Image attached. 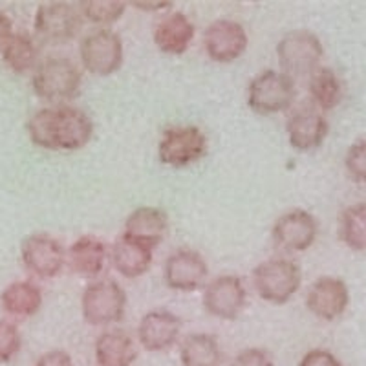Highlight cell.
I'll use <instances>...</instances> for the list:
<instances>
[{
  "label": "cell",
  "instance_id": "obj_1",
  "mask_svg": "<svg viewBox=\"0 0 366 366\" xmlns=\"http://www.w3.org/2000/svg\"><path fill=\"white\" fill-rule=\"evenodd\" d=\"M31 143L46 150H81L94 136L90 116L77 107L59 104L41 109L29 117Z\"/></svg>",
  "mask_w": 366,
  "mask_h": 366
},
{
  "label": "cell",
  "instance_id": "obj_2",
  "mask_svg": "<svg viewBox=\"0 0 366 366\" xmlns=\"http://www.w3.org/2000/svg\"><path fill=\"white\" fill-rule=\"evenodd\" d=\"M79 68L66 57H48L37 64L31 77V88L41 99L59 103L77 96L81 88Z\"/></svg>",
  "mask_w": 366,
  "mask_h": 366
},
{
  "label": "cell",
  "instance_id": "obj_3",
  "mask_svg": "<svg viewBox=\"0 0 366 366\" xmlns=\"http://www.w3.org/2000/svg\"><path fill=\"white\" fill-rule=\"evenodd\" d=\"M302 274L290 258H269L253 269V286L260 299L271 304H286L299 292Z\"/></svg>",
  "mask_w": 366,
  "mask_h": 366
},
{
  "label": "cell",
  "instance_id": "obj_4",
  "mask_svg": "<svg viewBox=\"0 0 366 366\" xmlns=\"http://www.w3.org/2000/svg\"><path fill=\"white\" fill-rule=\"evenodd\" d=\"M277 57L284 74L290 77L312 75L320 68L325 57V46L315 34L308 29H295L284 35L277 44Z\"/></svg>",
  "mask_w": 366,
  "mask_h": 366
},
{
  "label": "cell",
  "instance_id": "obj_5",
  "mask_svg": "<svg viewBox=\"0 0 366 366\" xmlns=\"http://www.w3.org/2000/svg\"><path fill=\"white\" fill-rule=\"evenodd\" d=\"M295 101V81L284 71L264 70L247 88V104L254 114L271 116L287 110Z\"/></svg>",
  "mask_w": 366,
  "mask_h": 366
},
{
  "label": "cell",
  "instance_id": "obj_6",
  "mask_svg": "<svg viewBox=\"0 0 366 366\" xmlns=\"http://www.w3.org/2000/svg\"><path fill=\"white\" fill-rule=\"evenodd\" d=\"M81 310L88 325L109 326L125 317L127 293L116 280L103 279L88 284L81 299Z\"/></svg>",
  "mask_w": 366,
  "mask_h": 366
},
{
  "label": "cell",
  "instance_id": "obj_7",
  "mask_svg": "<svg viewBox=\"0 0 366 366\" xmlns=\"http://www.w3.org/2000/svg\"><path fill=\"white\" fill-rule=\"evenodd\" d=\"M205 152H207V137L198 127L192 125L169 127L163 132L158 145L159 162L174 169L192 165L204 158Z\"/></svg>",
  "mask_w": 366,
  "mask_h": 366
},
{
  "label": "cell",
  "instance_id": "obj_8",
  "mask_svg": "<svg viewBox=\"0 0 366 366\" xmlns=\"http://www.w3.org/2000/svg\"><path fill=\"white\" fill-rule=\"evenodd\" d=\"M79 55L90 74L107 77L116 74L123 64V41L112 29L99 28L81 41Z\"/></svg>",
  "mask_w": 366,
  "mask_h": 366
},
{
  "label": "cell",
  "instance_id": "obj_9",
  "mask_svg": "<svg viewBox=\"0 0 366 366\" xmlns=\"http://www.w3.org/2000/svg\"><path fill=\"white\" fill-rule=\"evenodd\" d=\"M83 17L70 2H44L34 19L35 34L50 44H63L79 34Z\"/></svg>",
  "mask_w": 366,
  "mask_h": 366
},
{
  "label": "cell",
  "instance_id": "obj_10",
  "mask_svg": "<svg viewBox=\"0 0 366 366\" xmlns=\"http://www.w3.org/2000/svg\"><path fill=\"white\" fill-rule=\"evenodd\" d=\"M66 251L61 242L48 234H31L21 246V258L26 269L39 279H54L63 271Z\"/></svg>",
  "mask_w": 366,
  "mask_h": 366
},
{
  "label": "cell",
  "instance_id": "obj_11",
  "mask_svg": "<svg viewBox=\"0 0 366 366\" xmlns=\"http://www.w3.org/2000/svg\"><path fill=\"white\" fill-rule=\"evenodd\" d=\"M249 39L244 26L234 21H217L204 31V48L214 63H233L247 50Z\"/></svg>",
  "mask_w": 366,
  "mask_h": 366
},
{
  "label": "cell",
  "instance_id": "obj_12",
  "mask_svg": "<svg viewBox=\"0 0 366 366\" xmlns=\"http://www.w3.org/2000/svg\"><path fill=\"white\" fill-rule=\"evenodd\" d=\"M247 292L238 277L222 274L209 282L204 292V308L217 319L233 320L246 308Z\"/></svg>",
  "mask_w": 366,
  "mask_h": 366
},
{
  "label": "cell",
  "instance_id": "obj_13",
  "mask_svg": "<svg viewBox=\"0 0 366 366\" xmlns=\"http://www.w3.org/2000/svg\"><path fill=\"white\" fill-rule=\"evenodd\" d=\"M317 233H319V225L312 217V212L304 209H293L274 222L271 237H273L274 246L280 249L300 253L313 246Z\"/></svg>",
  "mask_w": 366,
  "mask_h": 366
},
{
  "label": "cell",
  "instance_id": "obj_14",
  "mask_svg": "<svg viewBox=\"0 0 366 366\" xmlns=\"http://www.w3.org/2000/svg\"><path fill=\"white\" fill-rule=\"evenodd\" d=\"M209 274V266L200 253L191 249L174 251L163 267L165 284L174 292L191 293L200 290Z\"/></svg>",
  "mask_w": 366,
  "mask_h": 366
},
{
  "label": "cell",
  "instance_id": "obj_15",
  "mask_svg": "<svg viewBox=\"0 0 366 366\" xmlns=\"http://www.w3.org/2000/svg\"><path fill=\"white\" fill-rule=\"evenodd\" d=\"M350 292L345 280L335 277H320L306 295V308L320 320H335L346 312Z\"/></svg>",
  "mask_w": 366,
  "mask_h": 366
},
{
  "label": "cell",
  "instance_id": "obj_16",
  "mask_svg": "<svg viewBox=\"0 0 366 366\" xmlns=\"http://www.w3.org/2000/svg\"><path fill=\"white\" fill-rule=\"evenodd\" d=\"M179 332H182L179 317L165 310H154L139 320L137 341L147 352H163L176 345Z\"/></svg>",
  "mask_w": 366,
  "mask_h": 366
},
{
  "label": "cell",
  "instance_id": "obj_17",
  "mask_svg": "<svg viewBox=\"0 0 366 366\" xmlns=\"http://www.w3.org/2000/svg\"><path fill=\"white\" fill-rule=\"evenodd\" d=\"M290 145L300 152L319 149L330 132L328 121L319 110L300 109L286 123Z\"/></svg>",
  "mask_w": 366,
  "mask_h": 366
},
{
  "label": "cell",
  "instance_id": "obj_18",
  "mask_svg": "<svg viewBox=\"0 0 366 366\" xmlns=\"http://www.w3.org/2000/svg\"><path fill=\"white\" fill-rule=\"evenodd\" d=\"M196 28L191 19L182 11H174L156 24L154 42L163 54L182 55L189 50Z\"/></svg>",
  "mask_w": 366,
  "mask_h": 366
},
{
  "label": "cell",
  "instance_id": "obj_19",
  "mask_svg": "<svg viewBox=\"0 0 366 366\" xmlns=\"http://www.w3.org/2000/svg\"><path fill=\"white\" fill-rule=\"evenodd\" d=\"M110 258H112L114 267L125 279H137L152 266V247L145 246L127 234H121L114 242Z\"/></svg>",
  "mask_w": 366,
  "mask_h": 366
},
{
  "label": "cell",
  "instance_id": "obj_20",
  "mask_svg": "<svg viewBox=\"0 0 366 366\" xmlns=\"http://www.w3.org/2000/svg\"><path fill=\"white\" fill-rule=\"evenodd\" d=\"M167 227H169V218L165 211L158 207H137L127 218L123 234L154 249L165 237Z\"/></svg>",
  "mask_w": 366,
  "mask_h": 366
},
{
  "label": "cell",
  "instance_id": "obj_21",
  "mask_svg": "<svg viewBox=\"0 0 366 366\" xmlns=\"http://www.w3.org/2000/svg\"><path fill=\"white\" fill-rule=\"evenodd\" d=\"M68 264L74 273L94 279L107 266L109 247L104 242L96 237H81L74 242L68 249Z\"/></svg>",
  "mask_w": 366,
  "mask_h": 366
},
{
  "label": "cell",
  "instance_id": "obj_22",
  "mask_svg": "<svg viewBox=\"0 0 366 366\" xmlns=\"http://www.w3.org/2000/svg\"><path fill=\"white\" fill-rule=\"evenodd\" d=\"M94 352L99 366H132L137 359L136 342L121 330L101 333Z\"/></svg>",
  "mask_w": 366,
  "mask_h": 366
},
{
  "label": "cell",
  "instance_id": "obj_23",
  "mask_svg": "<svg viewBox=\"0 0 366 366\" xmlns=\"http://www.w3.org/2000/svg\"><path fill=\"white\" fill-rule=\"evenodd\" d=\"M0 306L8 315L13 317L35 315L42 306L41 287L29 280L11 282L0 293Z\"/></svg>",
  "mask_w": 366,
  "mask_h": 366
},
{
  "label": "cell",
  "instance_id": "obj_24",
  "mask_svg": "<svg viewBox=\"0 0 366 366\" xmlns=\"http://www.w3.org/2000/svg\"><path fill=\"white\" fill-rule=\"evenodd\" d=\"M0 54L6 66L15 74H26L37 68L39 48L34 37L26 31H13L11 37L0 48Z\"/></svg>",
  "mask_w": 366,
  "mask_h": 366
},
{
  "label": "cell",
  "instance_id": "obj_25",
  "mask_svg": "<svg viewBox=\"0 0 366 366\" xmlns=\"http://www.w3.org/2000/svg\"><path fill=\"white\" fill-rule=\"evenodd\" d=\"M183 366H220L222 350L214 335L191 333L179 346Z\"/></svg>",
  "mask_w": 366,
  "mask_h": 366
},
{
  "label": "cell",
  "instance_id": "obj_26",
  "mask_svg": "<svg viewBox=\"0 0 366 366\" xmlns=\"http://www.w3.org/2000/svg\"><path fill=\"white\" fill-rule=\"evenodd\" d=\"M310 96L320 110H333L342 101V84L332 68L320 66L310 75Z\"/></svg>",
  "mask_w": 366,
  "mask_h": 366
},
{
  "label": "cell",
  "instance_id": "obj_27",
  "mask_svg": "<svg viewBox=\"0 0 366 366\" xmlns=\"http://www.w3.org/2000/svg\"><path fill=\"white\" fill-rule=\"evenodd\" d=\"M339 237L352 251L366 253V202L350 205L341 212Z\"/></svg>",
  "mask_w": 366,
  "mask_h": 366
},
{
  "label": "cell",
  "instance_id": "obj_28",
  "mask_svg": "<svg viewBox=\"0 0 366 366\" xmlns=\"http://www.w3.org/2000/svg\"><path fill=\"white\" fill-rule=\"evenodd\" d=\"M83 15L94 24L110 26L119 21L127 11L123 0H84L81 2Z\"/></svg>",
  "mask_w": 366,
  "mask_h": 366
},
{
  "label": "cell",
  "instance_id": "obj_29",
  "mask_svg": "<svg viewBox=\"0 0 366 366\" xmlns=\"http://www.w3.org/2000/svg\"><path fill=\"white\" fill-rule=\"evenodd\" d=\"M22 337L19 328L9 320H0V362H9L21 352Z\"/></svg>",
  "mask_w": 366,
  "mask_h": 366
},
{
  "label": "cell",
  "instance_id": "obj_30",
  "mask_svg": "<svg viewBox=\"0 0 366 366\" xmlns=\"http://www.w3.org/2000/svg\"><path fill=\"white\" fill-rule=\"evenodd\" d=\"M345 167L350 178L366 183V142H357L350 147L345 158Z\"/></svg>",
  "mask_w": 366,
  "mask_h": 366
},
{
  "label": "cell",
  "instance_id": "obj_31",
  "mask_svg": "<svg viewBox=\"0 0 366 366\" xmlns=\"http://www.w3.org/2000/svg\"><path fill=\"white\" fill-rule=\"evenodd\" d=\"M229 366H274L273 357L264 348H246L234 355Z\"/></svg>",
  "mask_w": 366,
  "mask_h": 366
},
{
  "label": "cell",
  "instance_id": "obj_32",
  "mask_svg": "<svg viewBox=\"0 0 366 366\" xmlns=\"http://www.w3.org/2000/svg\"><path fill=\"white\" fill-rule=\"evenodd\" d=\"M299 366H342V362L328 350L315 348L302 355Z\"/></svg>",
  "mask_w": 366,
  "mask_h": 366
},
{
  "label": "cell",
  "instance_id": "obj_33",
  "mask_svg": "<svg viewBox=\"0 0 366 366\" xmlns=\"http://www.w3.org/2000/svg\"><path fill=\"white\" fill-rule=\"evenodd\" d=\"M34 366H75L74 359L64 350H50L37 359Z\"/></svg>",
  "mask_w": 366,
  "mask_h": 366
},
{
  "label": "cell",
  "instance_id": "obj_34",
  "mask_svg": "<svg viewBox=\"0 0 366 366\" xmlns=\"http://www.w3.org/2000/svg\"><path fill=\"white\" fill-rule=\"evenodd\" d=\"M130 4L134 8L142 9V11H163V9L172 8V2H165V0H159V2H143V0H132Z\"/></svg>",
  "mask_w": 366,
  "mask_h": 366
},
{
  "label": "cell",
  "instance_id": "obj_35",
  "mask_svg": "<svg viewBox=\"0 0 366 366\" xmlns=\"http://www.w3.org/2000/svg\"><path fill=\"white\" fill-rule=\"evenodd\" d=\"M13 35V22L4 11H0V48Z\"/></svg>",
  "mask_w": 366,
  "mask_h": 366
}]
</instances>
